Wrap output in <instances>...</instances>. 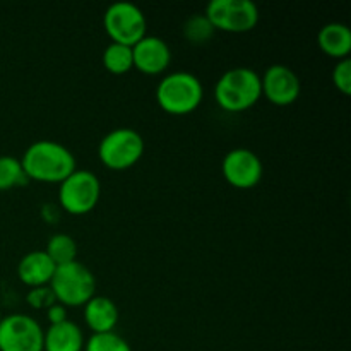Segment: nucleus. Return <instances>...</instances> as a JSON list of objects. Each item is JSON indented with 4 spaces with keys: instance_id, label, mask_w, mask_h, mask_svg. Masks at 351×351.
<instances>
[{
    "instance_id": "1a4fd4ad",
    "label": "nucleus",
    "mask_w": 351,
    "mask_h": 351,
    "mask_svg": "<svg viewBox=\"0 0 351 351\" xmlns=\"http://www.w3.org/2000/svg\"><path fill=\"white\" fill-rule=\"evenodd\" d=\"M43 328L34 317L12 314L0 321V351H43Z\"/></svg>"
},
{
    "instance_id": "7ed1b4c3",
    "label": "nucleus",
    "mask_w": 351,
    "mask_h": 351,
    "mask_svg": "<svg viewBox=\"0 0 351 351\" xmlns=\"http://www.w3.org/2000/svg\"><path fill=\"white\" fill-rule=\"evenodd\" d=\"M204 98L202 82L191 72L177 71L165 75L156 88L158 105L170 115H187L199 108Z\"/></svg>"
},
{
    "instance_id": "f257e3e1",
    "label": "nucleus",
    "mask_w": 351,
    "mask_h": 351,
    "mask_svg": "<svg viewBox=\"0 0 351 351\" xmlns=\"http://www.w3.org/2000/svg\"><path fill=\"white\" fill-rule=\"evenodd\" d=\"M23 170L27 180L62 184L75 171V156L69 147L55 141H36L23 154Z\"/></svg>"
},
{
    "instance_id": "b1692460",
    "label": "nucleus",
    "mask_w": 351,
    "mask_h": 351,
    "mask_svg": "<svg viewBox=\"0 0 351 351\" xmlns=\"http://www.w3.org/2000/svg\"><path fill=\"white\" fill-rule=\"evenodd\" d=\"M47 317L51 324H60V322L67 321V307L62 304H53L50 308H47Z\"/></svg>"
},
{
    "instance_id": "20e7f679",
    "label": "nucleus",
    "mask_w": 351,
    "mask_h": 351,
    "mask_svg": "<svg viewBox=\"0 0 351 351\" xmlns=\"http://www.w3.org/2000/svg\"><path fill=\"white\" fill-rule=\"evenodd\" d=\"M48 287L64 307H84L95 297L96 281L84 264L74 261L57 266Z\"/></svg>"
},
{
    "instance_id": "a211bd4d",
    "label": "nucleus",
    "mask_w": 351,
    "mask_h": 351,
    "mask_svg": "<svg viewBox=\"0 0 351 351\" xmlns=\"http://www.w3.org/2000/svg\"><path fill=\"white\" fill-rule=\"evenodd\" d=\"M45 252L53 261L55 266H64L77 259V243L71 235L57 233L48 240Z\"/></svg>"
},
{
    "instance_id": "9b49d317",
    "label": "nucleus",
    "mask_w": 351,
    "mask_h": 351,
    "mask_svg": "<svg viewBox=\"0 0 351 351\" xmlns=\"http://www.w3.org/2000/svg\"><path fill=\"white\" fill-rule=\"evenodd\" d=\"M302 82L293 69L283 64H274L266 69L261 77V91L273 105L288 106L300 96Z\"/></svg>"
},
{
    "instance_id": "39448f33",
    "label": "nucleus",
    "mask_w": 351,
    "mask_h": 351,
    "mask_svg": "<svg viewBox=\"0 0 351 351\" xmlns=\"http://www.w3.org/2000/svg\"><path fill=\"white\" fill-rule=\"evenodd\" d=\"M144 154V139L137 130L115 129L106 134L98 146L99 161L115 171L129 170Z\"/></svg>"
},
{
    "instance_id": "aec40b11",
    "label": "nucleus",
    "mask_w": 351,
    "mask_h": 351,
    "mask_svg": "<svg viewBox=\"0 0 351 351\" xmlns=\"http://www.w3.org/2000/svg\"><path fill=\"white\" fill-rule=\"evenodd\" d=\"M215 31L216 29L204 14H195V16L189 17L184 24V36L192 45L208 43L213 38V34H215Z\"/></svg>"
},
{
    "instance_id": "5701e85b",
    "label": "nucleus",
    "mask_w": 351,
    "mask_h": 351,
    "mask_svg": "<svg viewBox=\"0 0 351 351\" xmlns=\"http://www.w3.org/2000/svg\"><path fill=\"white\" fill-rule=\"evenodd\" d=\"M332 82L336 88L348 96L351 93V60L350 58H343L338 60V64L332 69Z\"/></svg>"
},
{
    "instance_id": "dca6fc26",
    "label": "nucleus",
    "mask_w": 351,
    "mask_h": 351,
    "mask_svg": "<svg viewBox=\"0 0 351 351\" xmlns=\"http://www.w3.org/2000/svg\"><path fill=\"white\" fill-rule=\"evenodd\" d=\"M317 45L326 55L343 60L351 51V31L343 23H329L319 29Z\"/></svg>"
},
{
    "instance_id": "4be33fe9",
    "label": "nucleus",
    "mask_w": 351,
    "mask_h": 351,
    "mask_svg": "<svg viewBox=\"0 0 351 351\" xmlns=\"http://www.w3.org/2000/svg\"><path fill=\"white\" fill-rule=\"evenodd\" d=\"M26 300L27 304H29V307L38 308V311H47V308H50L51 305L57 304V298H55L53 291H51V288L48 287V285L47 287L31 288Z\"/></svg>"
},
{
    "instance_id": "f3484780",
    "label": "nucleus",
    "mask_w": 351,
    "mask_h": 351,
    "mask_svg": "<svg viewBox=\"0 0 351 351\" xmlns=\"http://www.w3.org/2000/svg\"><path fill=\"white\" fill-rule=\"evenodd\" d=\"M103 64L108 72L115 75H123L134 69L132 47L120 43H110L103 51Z\"/></svg>"
},
{
    "instance_id": "9d476101",
    "label": "nucleus",
    "mask_w": 351,
    "mask_h": 351,
    "mask_svg": "<svg viewBox=\"0 0 351 351\" xmlns=\"http://www.w3.org/2000/svg\"><path fill=\"white\" fill-rule=\"evenodd\" d=\"M225 180L237 189H252L261 182L264 173L263 161L247 147L232 149L221 163Z\"/></svg>"
},
{
    "instance_id": "0eeeda50",
    "label": "nucleus",
    "mask_w": 351,
    "mask_h": 351,
    "mask_svg": "<svg viewBox=\"0 0 351 351\" xmlns=\"http://www.w3.org/2000/svg\"><path fill=\"white\" fill-rule=\"evenodd\" d=\"M103 26L112 43L134 47L146 36L147 21L143 10L130 2H115L106 9Z\"/></svg>"
},
{
    "instance_id": "393cba45",
    "label": "nucleus",
    "mask_w": 351,
    "mask_h": 351,
    "mask_svg": "<svg viewBox=\"0 0 351 351\" xmlns=\"http://www.w3.org/2000/svg\"><path fill=\"white\" fill-rule=\"evenodd\" d=\"M0 321H2V315H0Z\"/></svg>"
},
{
    "instance_id": "ddd939ff",
    "label": "nucleus",
    "mask_w": 351,
    "mask_h": 351,
    "mask_svg": "<svg viewBox=\"0 0 351 351\" xmlns=\"http://www.w3.org/2000/svg\"><path fill=\"white\" fill-rule=\"evenodd\" d=\"M55 269H57V266L45 250H34V252L26 254L19 261L17 278L29 288L47 287L53 278Z\"/></svg>"
},
{
    "instance_id": "6e6552de",
    "label": "nucleus",
    "mask_w": 351,
    "mask_h": 351,
    "mask_svg": "<svg viewBox=\"0 0 351 351\" xmlns=\"http://www.w3.org/2000/svg\"><path fill=\"white\" fill-rule=\"evenodd\" d=\"M204 16L215 29L247 33L259 23V9L250 0H211Z\"/></svg>"
},
{
    "instance_id": "6ab92c4d",
    "label": "nucleus",
    "mask_w": 351,
    "mask_h": 351,
    "mask_svg": "<svg viewBox=\"0 0 351 351\" xmlns=\"http://www.w3.org/2000/svg\"><path fill=\"white\" fill-rule=\"evenodd\" d=\"M27 182L21 160L14 156H0V192L10 191Z\"/></svg>"
},
{
    "instance_id": "423d86ee",
    "label": "nucleus",
    "mask_w": 351,
    "mask_h": 351,
    "mask_svg": "<svg viewBox=\"0 0 351 351\" xmlns=\"http://www.w3.org/2000/svg\"><path fill=\"white\" fill-rule=\"evenodd\" d=\"M58 189V204L69 215L82 216L96 208L101 195L99 178L89 170H75Z\"/></svg>"
},
{
    "instance_id": "2eb2a0df",
    "label": "nucleus",
    "mask_w": 351,
    "mask_h": 351,
    "mask_svg": "<svg viewBox=\"0 0 351 351\" xmlns=\"http://www.w3.org/2000/svg\"><path fill=\"white\" fill-rule=\"evenodd\" d=\"M84 343L81 328L69 319L43 332V351H82Z\"/></svg>"
},
{
    "instance_id": "412c9836",
    "label": "nucleus",
    "mask_w": 351,
    "mask_h": 351,
    "mask_svg": "<svg viewBox=\"0 0 351 351\" xmlns=\"http://www.w3.org/2000/svg\"><path fill=\"white\" fill-rule=\"evenodd\" d=\"M82 351H132L129 343L122 336L113 332H103V335H93L84 343Z\"/></svg>"
},
{
    "instance_id": "f8f14e48",
    "label": "nucleus",
    "mask_w": 351,
    "mask_h": 351,
    "mask_svg": "<svg viewBox=\"0 0 351 351\" xmlns=\"http://www.w3.org/2000/svg\"><path fill=\"white\" fill-rule=\"evenodd\" d=\"M134 69L146 75H158L168 69L171 51L167 41L158 36H144L132 47Z\"/></svg>"
},
{
    "instance_id": "4468645a",
    "label": "nucleus",
    "mask_w": 351,
    "mask_h": 351,
    "mask_svg": "<svg viewBox=\"0 0 351 351\" xmlns=\"http://www.w3.org/2000/svg\"><path fill=\"white\" fill-rule=\"evenodd\" d=\"M119 307L108 297H93L84 305V321L93 335L113 332L119 324Z\"/></svg>"
},
{
    "instance_id": "f03ea898",
    "label": "nucleus",
    "mask_w": 351,
    "mask_h": 351,
    "mask_svg": "<svg viewBox=\"0 0 351 351\" xmlns=\"http://www.w3.org/2000/svg\"><path fill=\"white\" fill-rule=\"evenodd\" d=\"M263 96L261 75L250 67H235L226 71L215 86V98L219 108L230 113L252 108Z\"/></svg>"
}]
</instances>
